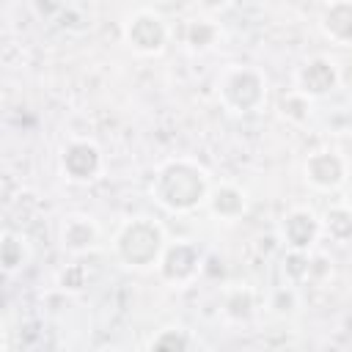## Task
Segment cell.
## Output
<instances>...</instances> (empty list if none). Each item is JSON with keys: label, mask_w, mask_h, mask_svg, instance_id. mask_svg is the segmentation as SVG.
<instances>
[{"label": "cell", "mask_w": 352, "mask_h": 352, "mask_svg": "<svg viewBox=\"0 0 352 352\" xmlns=\"http://www.w3.org/2000/svg\"><path fill=\"white\" fill-rule=\"evenodd\" d=\"M209 173L190 157L168 160L157 168L151 182V195L168 212H192L209 201Z\"/></svg>", "instance_id": "cell-1"}, {"label": "cell", "mask_w": 352, "mask_h": 352, "mask_svg": "<svg viewBox=\"0 0 352 352\" xmlns=\"http://www.w3.org/2000/svg\"><path fill=\"white\" fill-rule=\"evenodd\" d=\"M113 248L126 267L146 270V267L160 264L162 250H165V234L160 223H154L151 217H132L116 231Z\"/></svg>", "instance_id": "cell-2"}, {"label": "cell", "mask_w": 352, "mask_h": 352, "mask_svg": "<svg viewBox=\"0 0 352 352\" xmlns=\"http://www.w3.org/2000/svg\"><path fill=\"white\" fill-rule=\"evenodd\" d=\"M217 96L231 113H256L267 99V77L253 66H228L217 80Z\"/></svg>", "instance_id": "cell-3"}, {"label": "cell", "mask_w": 352, "mask_h": 352, "mask_svg": "<svg viewBox=\"0 0 352 352\" xmlns=\"http://www.w3.org/2000/svg\"><path fill=\"white\" fill-rule=\"evenodd\" d=\"M124 41L140 55H157L168 44V25L154 11H138L124 22Z\"/></svg>", "instance_id": "cell-4"}, {"label": "cell", "mask_w": 352, "mask_h": 352, "mask_svg": "<svg viewBox=\"0 0 352 352\" xmlns=\"http://www.w3.org/2000/svg\"><path fill=\"white\" fill-rule=\"evenodd\" d=\"M60 173L74 184H88L102 173V151L94 140L74 138L60 151Z\"/></svg>", "instance_id": "cell-5"}, {"label": "cell", "mask_w": 352, "mask_h": 352, "mask_svg": "<svg viewBox=\"0 0 352 352\" xmlns=\"http://www.w3.org/2000/svg\"><path fill=\"white\" fill-rule=\"evenodd\" d=\"M160 272L165 280L182 286L190 283L198 272H201V253L195 245L190 242H176V245H165L162 258H160Z\"/></svg>", "instance_id": "cell-6"}, {"label": "cell", "mask_w": 352, "mask_h": 352, "mask_svg": "<svg viewBox=\"0 0 352 352\" xmlns=\"http://www.w3.org/2000/svg\"><path fill=\"white\" fill-rule=\"evenodd\" d=\"M322 234V220L311 209H292L280 220V236L294 253H305Z\"/></svg>", "instance_id": "cell-7"}, {"label": "cell", "mask_w": 352, "mask_h": 352, "mask_svg": "<svg viewBox=\"0 0 352 352\" xmlns=\"http://www.w3.org/2000/svg\"><path fill=\"white\" fill-rule=\"evenodd\" d=\"M58 239H60V248L66 253L80 256V253H88V250H94L99 245V226H96L94 217L74 212V214H66L60 220Z\"/></svg>", "instance_id": "cell-8"}, {"label": "cell", "mask_w": 352, "mask_h": 352, "mask_svg": "<svg viewBox=\"0 0 352 352\" xmlns=\"http://www.w3.org/2000/svg\"><path fill=\"white\" fill-rule=\"evenodd\" d=\"M346 179V165L336 151H316L305 160V182L316 190H336Z\"/></svg>", "instance_id": "cell-9"}, {"label": "cell", "mask_w": 352, "mask_h": 352, "mask_svg": "<svg viewBox=\"0 0 352 352\" xmlns=\"http://www.w3.org/2000/svg\"><path fill=\"white\" fill-rule=\"evenodd\" d=\"M338 85V69L327 58H311L297 72V91L305 96H324Z\"/></svg>", "instance_id": "cell-10"}, {"label": "cell", "mask_w": 352, "mask_h": 352, "mask_svg": "<svg viewBox=\"0 0 352 352\" xmlns=\"http://www.w3.org/2000/svg\"><path fill=\"white\" fill-rule=\"evenodd\" d=\"M322 33L336 44H352V0H336L322 11Z\"/></svg>", "instance_id": "cell-11"}, {"label": "cell", "mask_w": 352, "mask_h": 352, "mask_svg": "<svg viewBox=\"0 0 352 352\" xmlns=\"http://www.w3.org/2000/svg\"><path fill=\"white\" fill-rule=\"evenodd\" d=\"M209 209L217 214V217H223V220H234V217H239L242 212H245V206H248V201H245V192L236 187V184H220V187H214L212 192H209Z\"/></svg>", "instance_id": "cell-12"}, {"label": "cell", "mask_w": 352, "mask_h": 352, "mask_svg": "<svg viewBox=\"0 0 352 352\" xmlns=\"http://www.w3.org/2000/svg\"><path fill=\"white\" fill-rule=\"evenodd\" d=\"M30 258V248H28V239L16 231H3V239H0V264H3V272L6 275H14L16 270H22Z\"/></svg>", "instance_id": "cell-13"}, {"label": "cell", "mask_w": 352, "mask_h": 352, "mask_svg": "<svg viewBox=\"0 0 352 352\" xmlns=\"http://www.w3.org/2000/svg\"><path fill=\"white\" fill-rule=\"evenodd\" d=\"M322 228L333 239H338V242L352 239V206H333V209H327V214L322 220Z\"/></svg>", "instance_id": "cell-14"}, {"label": "cell", "mask_w": 352, "mask_h": 352, "mask_svg": "<svg viewBox=\"0 0 352 352\" xmlns=\"http://www.w3.org/2000/svg\"><path fill=\"white\" fill-rule=\"evenodd\" d=\"M214 38H217V28L212 22H206V19L190 22V28H187V44L192 50H206V47L214 44Z\"/></svg>", "instance_id": "cell-15"}, {"label": "cell", "mask_w": 352, "mask_h": 352, "mask_svg": "<svg viewBox=\"0 0 352 352\" xmlns=\"http://www.w3.org/2000/svg\"><path fill=\"white\" fill-rule=\"evenodd\" d=\"M198 341H192L184 330H173V327H168V330H162L154 341H151V346H157V349H190V346H195Z\"/></svg>", "instance_id": "cell-16"}, {"label": "cell", "mask_w": 352, "mask_h": 352, "mask_svg": "<svg viewBox=\"0 0 352 352\" xmlns=\"http://www.w3.org/2000/svg\"><path fill=\"white\" fill-rule=\"evenodd\" d=\"M280 110H283V116H289L294 121H302L308 116V110H311V96H305L302 91H292L289 96H283Z\"/></svg>", "instance_id": "cell-17"}, {"label": "cell", "mask_w": 352, "mask_h": 352, "mask_svg": "<svg viewBox=\"0 0 352 352\" xmlns=\"http://www.w3.org/2000/svg\"><path fill=\"white\" fill-rule=\"evenodd\" d=\"M198 3H201V8H206V11H220V8L228 6V0H198Z\"/></svg>", "instance_id": "cell-18"}, {"label": "cell", "mask_w": 352, "mask_h": 352, "mask_svg": "<svg viewBox=\"0 0 352 352\" xmlns=\"http://www.w3.org/2000/svg\"><path fill=\"white\" fill-rule=\"evenodd\" d=\"M349 206H352V204H349Z\"/></svg>", "instance_id": "cell-19"}]
</instances>
